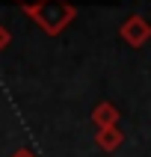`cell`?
<instances>
[{"mask_svg":"<svg viewBox=\"0 0 151 157\" xmlns=\"http://www.w3.org/2000/svg\"><path fill=\"white\" fill-rule=\"evenodd\" d=\"M92 124H95L98 131L101 128H119V107L110 104V101H101L92 110Z\"/></svg>","mask_w":151,"mask_h":157,"instance_id":"3957f363","label":"cell"},{"mask_svg":"<svg viewBox=\"0 0 151 157\" xmlns=\"http://www.w3.org/2000/svg\"><path fill=\"white\" fill-rule=\"evenodd\" d=\"M122 142H124V131H119V128H101V131H95V145L101 151H115Z\"/></svg>","mask_w":151,"mask_h":157,"instance_id":"277c9868","label":"cell"},{"mask_svg":"<svg viewBox=\"0 0 151 157\" xmlns=\"http://www.w3.org/2000/svg\"><path fill=\"white\" fill-rule=\"evenodd\" d=\"M24 12L44 36H59L77 18V6L68 3V0H44V3H39L33 9H24Z\"/></svg>","mask_w":151,"mask_h":157,"instance_id":"6da1fadb","label":"cell"},{"mask_svg":"<svg viewBox=\"0 0 151 157\" xmlns=\"http://www.w3.org/2000/svg\"><path fill=\"white\" fill-rule=\"evenodd\" d=\"M21 9H33V6H39V3H44V0H15Z\"/></svg>","mask_w":151,"mask_h":157,"instance_id":"8992f818","label":"cell"},{"mask_svg":"<svg viewBox=\"0 0 151 157\" xmlns=\"http://www.w3.org/2000/svg\"><path fill=\"white\" fill-rule=\"evenodd\" d=\"M9 42H12V33H9V27L0 24V51H3V48H9Z\"/></svg>","mask_w":151,"mask_h":157,"instance_id":"5b68a950","label":"cell"},{"mask_svg":"<svg viewBox=\"0 0 151 157\" xmlns=\"http://www.w3.org/2000/svg\"><path fill=\"white\" fill-rule=\"evenodd\" d=\"M119 36H122L130 48H142V44H148L151 42V24H148V18L127 15L122 21V27H119Z\"/></svg>","mask_w":151,"mask_h":157,"instance_id":"7a4b0ae2","label":"cell"},{"mask_svg":"<svg viewBox=\"0 0 151 157\" xmlns=\"http://www.w3.org/2000/svg\"><path fill=\"white\" fill-rule=\"evenodd\" d=\"M12 157H36V154H33V151H30V148H18V151H15V154H12Z\"/></svg>","mask_w":151,"mask_h":157,"instance_id":"52a82bcc","label":"cell"}]
</instances>
